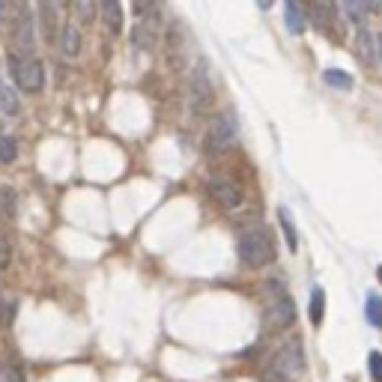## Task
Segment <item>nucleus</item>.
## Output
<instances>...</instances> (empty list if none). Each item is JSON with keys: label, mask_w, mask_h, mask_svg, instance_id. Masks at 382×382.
<instances>
[{"label": "nucleus", "mask_w": 382, "mask_h": 382, "mask_svg": "<svg viewBox=\"0 0 382 382\" xmlns=\"http://www.w3.org/2000/svg\"><path fill=\"white\" fill-rule=\"evenodd\" d=\"M236 254L242 263L254 266V269L275 263V233L263 224L248 227V230H242L236 239Z\"/></svg>", "instance_id": "nucleus-1"}, {"label": "nucleus", "mask_w": 382, "mask_h": 382, "mask_svg": "<svg viewBox=\"0 0 382 382\" xmlns=\"http://www.w3.org/2000/svg\"><path fill=\"white\" fill-rule=\"evenodd\" d=\"M311 24H314V27L316 30H328V27H332V24H335V6L332 4H314L311 6Z\"/></svg>", "instance_id": "nucleus-15"}, {"label": "nucleus", "mask_w": 382, "mask_h": 382, "mask_svg": "<svg viewBox=\"0 0 382 382\" xmlns=\"http://www.w3.org/2000/svg\"><path fill=\"white\" fill-rule=\"evenodd\" d=\"M60 48H63V54H66L69 60H75V57L81 54V48H84V36H81V27H78L75 21H66V24H63Z\"/></svg>", "instance_id": "nucleus-11"}, {"label": "nucleus", "mask_w": 382, "mask_h": 382, "mask_svg": "<svg viewBox=\"0 0 382 382\" xmlns=\"http://www.w3.org/2000/svg\"><path fill=\"white\" fill-rule=\"evenodd\" d=\"M376 275H379V281H382V266H379V272H376Z\"/></svg>", "instance_id": "nucleus-31"}, {"label": "nucleus", "mask_w": 382, "mask_h": 382, "mask_svg": "<svg viewBox=\"0 0 382 382\" xmlns=\"http://www.w3.org/2000/svg\"><path fill=\"white\" fill-rule=\"evenodd\" d=\"M359 60L364 63V66H376V36H371L367 30H359Z\"/></svg>", "instance_id": "nucleus-14"}, {"label": "nucleus", "mask_w": 382, "mask_h": 382, "mask_svg": "<svg viewBox=\"0 0 382 382\" xmlns=\"http://www.w3.org/2000/svg\"><path fill=\"white\" fill-rule=\"evenodd\" d=\"M266 323H269L272 332H284V328H290L292 323H296V302H292L287 292L284 296H278L272 302L269 314H266Z\"/></svg>", "instance_id": "nucleus-9"}, {"label": "nucleus", "mask_w": 382, "mask_h": 382, "mask_svg": "<svg viewBox=\"0 0 382 382\" xmlns=\"http://www.w3.org/2000/svg\"><path fill=\"white\" fill-rule=\"evenodd\" d=\"M101 18H105V27L113 36L123 33V6L117 4V0H105V4H101Z\"/></svg>", "instance_id": "nucleus-13"}, {"label": "nucleus", "mask_w": 382, "mask_h": 382, "mask_svg": "<svg viewBox=\"0 0 382 382\" xmlns=\"http://www.w3.org/2000/svg\"><path fill=\"white\" fill-rule=\"evenodd\" d=\"M33 36H36V24L27 6H21V12L12 21V45H16V54L21 57H30L33 51Z\"/></svg>", "instance_id": "nucleus-7"}, {"label": "nucleus", "mask_w": 382, "mask_h": 382, "mask_svg": "<svg viewBox=\"0 0 382 382\" xmlns=\"http://www.w3.org/2000/svg\"><path fill=\"white\" fill-rule=\"evenodd\" d=\"M0 111L4 113H18L21 111V101H18V96H16V90H12L9 84H4V78H0Z\"/></svg>", "instance_id": "nucleus-19"}, {"label": "nucleus", "mask_w": 382, "mask_h": 382, "mask_svg": "<svg viewBox=\"0 0 382 382\" xmlns=\"http://www.w3.org/2000/svg\"><path fill=\"white\" fill-rule=\"evenodd\" d=\"M164 51H168V66L173 72H180L185 66V36L180 24H168V33H164Z\"/></svg>", "instance_id": "nucleus-10"}, {"label": "nucleus", "mask_w": 382, "mask_h": 382, "mask_svg": "<svg viewBox=\"0 0 382 382\" xmlns=\"http://www.w3.org/2000/svg\"><path fill=\"white\" fill-rule=\"evenodd\" d=\"M159 33H161V24H159V9H152L147 18H141L137 24H132V33H129V42L137 51H152L159 45Z\"/></svg>", "instance_id": "nucleus-6"}, {"label": "nucleus", "mask_w": 382, "mask_h": 382, "mask_svg": "<svg viewBox=\"0 0 382 382\" xmlns=\"http://www.w3.org/2000/svg\"><path fill=\"white\" fill-rule=\"evenodd\" d=\"M308 314H311V326L320 328V326H323V314H326V292H323L320 287L311 292V308H308Z\"/></svg>", "instance_id": "nucleus-18"}, {"label": "nucleus", "mask_w": 382, "mask_h": 382, "mask_svg": "<svg viewBox=\"0 0 382 382\" xmlns=\"http://www.w3.org/2000/svg\"><path fill=\"white\" fill-rule=\"evenodd\" d=\"M75 12L84 18V24H90L96 18V4L93 0H78V4H75Z\"/></svg>", "instance_id": "nucleus-26"}, {"label": "nucleus", "mask_w": 382, "mask_h": 382, "mask_svg": "<svg viewBox=\"0 0 382 382\" xmlns=\"http://www.w3.org/2000/svg\"><path fill=\"white\" fill-rule=\"evenodd\" d=\"M364 308H367V323L376 326V328H382V299L376 296V292H367Z\"/></svg>", "instance_id": "nucleus-21"}, {"label": "nucleus", "mask_w": 382, "mask_h": 382, "mask_svg": "<svg viewBox=\"0 0 382 382\" xmlns=\"http://www.w3.org/2000/svg\"><path fill=\"white\" fill-rule=\"evenodd\" d=\"M323 78H326V84L338 87V90H350V87H352V78H350L347 72H340V69H326Z\"/></svg>", "instance_id": "nucleus-24"}, {"label": "nucleus", "mask_w": 382, "mask_h": 382, "mask_svg": "<svg viewBox=\"0 0 382 382\" xmlns=\"http://www.w3.org/2000/svg\"><path fill=\"white\" fill-rule=\"evenodd\" d=\"M367 371H371V382H382V352L379 350L367 355Z\"/></svg>", "instance_id": "nucleus-25"}, {"label": "nucleus", "mask_w": 382, "mask_h": 382, "mask_svg": "<svg viewBox=\"0 0 382 382\" xmlns=\"http://www.w3.org/2000/svg\"><path fill=\"white\" fill-rule=\"evenodd\" d=\"M284 21H287V30L290 33H302L304 24H308V18H304V9L296 6V4H287L284 6Z\"/></svg>", "instance_id": "nucleus-17"}, {"label": "nucleus", "mask_w": 382, "mask_h": 382, "mask_svg": "<svg viewBox=\"0 0 382 382\" xmlns=\"http://www.w3.org/2000/svg\"><path fill=\"white\" fill-rule=\"evenodd\" d=\"M304 374V350H302V343L299 340H290L284 343L281 350L275 352V359H272V367L266 371V382H292V379H299Z\"/></svg>", "instance_id": "nucleus-2"}, {"label": "nucleus", "mask_w": 382, "mask_h": 382, "mask_svg": "<svg viewBox=\"0 0 382 382\" xmlns=\"http://www.w3.org/2000/svg\"><path fill=\"white\" fill-rule=\"evenodd\" d=\"M16 159H18V144H16V137L0 135V164H12Z\"/></svg>", "instance_id": "nucleus-22"}, {"label": "nucleus", "mask_w": 382, "mask_h": 382, "mask_svg": "<svg viewBox=\"0 0 382 382\" xmlns=\"http://www.w3.org/2000/svg\"><path fill=\"white\" fill-rule=\"evenodd\" d=\"M376 54H379V57H382V33H379V36H376Z\"/></svg>", "instance_id": "nucleus-30"}, {"label": "nucleus", "mask_w": 382, "mask_h": 382, "mask_svg": "<svg viewBox=\"0 0 382 382\" xmlns=\"http://www.w3.org/2000/svg\"><path fill=\"white\" fill-rule=\"evenodd\" d=\"M57 4H51V0H42L39 4V24H42V36L48 45L57 42Z\"/></svg>", "instance_id": "nucleus-12"}, {"label": "nucleus", "mask_w": 382, "mask_h": 382, "mask_svg": "<svg viewBox=\"0 0 382 382\" xmlns=\"http://www.w3.org/2000/svg\"><path fill=\"white\" fill-rule=\"evenodd\" d=\"M209 200L218 203L221 209H236L242 203V188L233 183V180H224V176H215L209 180Z\"/></svg>", "instance_id": "nucleus-8"}, {"label": "nucleus", "mask_w": 382, "mask_h": 382, "mask_svg": "<svg viewBox=\"0 0 382 382\" xmlns=\"http://www.w3.org/2000/svg\"><path fill=\"white\" fill-rule=\"evenodd\" d=\"M188 96H191L195 111L209 108V101H212V81H209V69L203 60L195 63V69H191V75H188Z\"/></svg>", "instance_id": "nucleus-5"}, {"label": "nucleus", "mask_w": 382, "mask_h": 382, "mask_svg": "<svg viewBox=\"0 0 382 382\" xmlns=\"http://www.w3.org/2000/svg\"><path fill=\"white\" fill-rule=\"evenodd\" d=\"M9 263H12V245H9V239L0 233V269H6Z\"/></svg>", "instance_id": "nucleus-28"}, {"label": "nucleus", "mask_w": 382, "mask_h": 382, "mask_svg": "<svg viewBox=\"0 0 382 382\" xmlns=\"http://www.w3.org/2000/svg\"><path fill=\"white\" fill-rule=\"evenodd\" d=\"M239 137V125L230 113H218L215 120H209V129H207V152H218L227 149L230 144H236Z\"/></svg>", "instance_id": "nucleus-4"}, {"label": "nucleus", "mask_w": 382, "mask_h": 382, "mask_svg": "<svg viewBox=\"0 0 382 382\" xmlns=\"http://www.w3.org/2000/svg\"><path fill=\"white\" fill-rule=\"evenodd\" d=\"M4 314H6V302H4V296H0V326H4Z\"/></svg>", "instance_id": "nucleus-29"}, {"label": "nucleus", "mask_w": 382, "mask_h": 382, "mask_svg": "<svg viewBox=\"0 0 382 382\" xmlns=\"http://www.w3.org/2000/svg\"><path fill=\"white\" fill-rule=\"evenodd\" d=\"M0 382H24V374L12 364H0Z\"/></svg>", "instance_id": "nucleus-27"}, {"label": "nucleus", "mask_w": 382, "mask_h": 382, "mask_svg": "<svg viewBox=\"0 0 382 382\" xmlns=\"http://www.w3.org/2000/svg\"><path fill=\"white\" fill-rule=\"evenodd\" d=\"M6 66H9L12 78H16V84L21 87L24 93H39L42 90L45 72H42V63L36 60L33 54L30 57H21V54H16V51H9V54H6Z\"/></svg>", "instance_id": "nucleus-3"}, {"label": "nucleus", "mask_w": 382, "mask_h": 382, "mask_svg": "<svg viewBox=\"0 0 382 382\" xmlns=\"http://www.w3.org/2000/svg\"><path fill=\"white\" fill-rule=\"evenodd\" d=\"M278 221H281V230H284V236H287V248L296 254L299 251V236H296V227H292V221H290V212L281 207L278 209Z\"/></svg>", "instance_id": "nucleus-20"}, {"label": "nucleus", "mask_w": 382, "mask_h": 382, "mask_svg": "<svg viewBox=\"0 0 382 382\" xmlns=\"http://www.w3.org/2000/svg\"><path fill=\"white\" fill-rule=\"evenodd\" d=\"M343 12L352 18V24H359V27L364 30V18H367V12H371V6H367V4H355V0H347V4H343Z\"/></svg>", "instance_id": "nucleus-23"}, {"label": "nucleus", "mask_w": 382, "mask_h": 382, "mask_svg": "<svg viewBox=\"0 0 382 382\" xmlns=\"http://www.w3.org/2000/svg\"><path fill=\"white\" fill-rule=\"evenodd\" d=\"M0 212H4V218H9V221L18 218V197H16V188L12 185H0Z\"/></svg>", "instance_id": "nucleus-16"}]
</instances>
